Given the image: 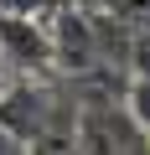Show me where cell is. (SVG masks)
<instances>
[{"instance_id":"cell-3","label":"cell","mask_w":150,"mask_h":155,"mask_svg":"<svg viewBox=\"0 0 150 155\" xmlns=\"http://www.w3.org/2000/svg\"><path fill=\"white\" fill-rule=\"evenodd\" d=\"M57 5L62 0H0V16H31V21H42V16H57Z\"/></svg>"},{"instance_id":"cell-7","label":"cell","mask_w":150,"mask_h":155,"mask_svg":"<svg viewBox=\"0 0 150 155\" xmlns=\"http://www.w3.org/2000/svg\"><path fill=\"white\" fill-rule=\"evenodd\" d=\"M145 145H150V129H145Z\"/></svg>"},{"instance_id":"cell-1","label":"cell","mask_w":150,"mask_h":155,"mask_svg":"<svg viewBox=\"0 0 150 155\" xmlns=\"http://www.w3.org/2000/svg\"><path fill=\"white\" fill-rule=\"evenodd\" d=\"M0 62L21 67V72L47 67L52 62V31L31 16H0Z\"/></svg>"},{"instance_id":"cell-2","label":"cell","mask_w":150,"mask_h":155,"mask_svg":"<svg viewBox=\"0 0 150 155\" xmlns=\"http://www.w3.org/2000/svg\"><path fill=\"white\" fill-rule=\"evenodd\" d=\"M124 114L140 124V129H150V72H129V88H124Z\"/></svg>"},{"instance_id":"cell-5","label":"cell","mask_w":150,"mask_h":155,"mask_svg":"<svg viewBox=\"0 0 150 155\" xmlns=\"http://www.w3.org/2000/svg\"><path fill=\"white\" fill-rule=\"evenodd\" d=\"M0 155H31V145H26L11 124H0Z\"/></svg>"},{"instance_id":"cell-6","label":"cell","mask_w":150,"mask_h":155,"mask_svg":"<svg viewBox=\"0 0 150 155\" xmlns=\"http://www.w3.org/2000/svg\"><path fill=\"white\" fill-rule=\"evenodd\" d=\"M83 5H93V11H129L135 0H83Z\"/></svg>"},{"instance_id":"cell-4","label":"cell","mask_w":150,"mask_h":155,"mask_svg":"<svg viewBox=\"0 0 150 155\" xmlns=\"http://www.w3.org/2000/svg\"><path fill=\"white\" fill-rule=\"evenodd\" d=\"M124 67H129V72H150V26L129 36V52H124Z\"/></svg>"}]
</instances>
